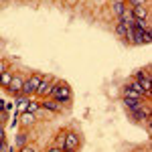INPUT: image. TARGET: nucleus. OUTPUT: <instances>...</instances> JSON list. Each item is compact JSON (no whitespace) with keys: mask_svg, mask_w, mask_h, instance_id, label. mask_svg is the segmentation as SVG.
<instances>
[{"mask_svg":"<svg viewBox=\"0 0 152 152\" xmlns=\"http://www.w3.org/2000/svg\"><path fill=\"white\" fill-rule=\"evenodd\" d=\"M142 95H144V89H142V85L138 81H132L124 89V97H132V99H140Z\"/></svg>","mask_w":152,"mask_h":152,"instance_id":"nucleus-2","label":"nucleus"},{"mask_svg":"<svg viewBox=\"0 0 152 152\" xmlns=\"http://www.w3.org/2000/svg\"><path fill=\"white\" fill-rule=\"evenodd\" d=\"M0 73H4V63H0Z\"/></svg>","mask_w":152,"mask_h":152,"instance_id":"nucleus-20","label":"nucleus"},{"mask_svg":"<svg viewBox=\"0 0 152 152\" xmlns=\"http://www.w3.org/2000/svg\"><path fill=\"white\" fill-rule=\"evenodd\" d=\"M20 152H37V148L35 146H23V150Z\"/></svg>","mask_w":152,"mask_h":152,"instance_id":"nucleus-15","label":"nucleus"},{"mask_svg":"<svg viewBox=\"0 0 152 152\" xmlns=\"http://www.w3.org/2000/svg\"><path fill=\"white\" fill-rule=\"evenodd\" d=\"M41 75H33V77H28V79H24L23 83V94H35L37 87H39V83H41Z\"/></svg>","mask_w":152,"mask_h":152,"instance_id":"nucleus-3","label":"nucleus"},{"mask_svg":"<svg viewBox=\"0 0 152 152\" xmlns=\"http://www.w3.org/2000/svg\"><path fill=\"white\" fill-rule=\"evenodd\" d=\"M130 4H132V8H136V6H144L146 0H130Z\"/></svg>","mask_w":152,"mask_h":152,"instance_id":"nucleus-14","label":"nucleus"},{"mask_svg":"<svg viewBox=\"0 0 152 152\" xmlns=\"http://www.w3.org/2000/svg\"><path fill=\"white\" fill-rule=\"evenodd\" d=\"M77 144H79V138H77V134H67V138L63 140V150H75L77 148Z\"/></svg>","mask_w":152,"mask_h":152,"instance_id":"nucleus-5","label":"nucleus"},{"mask_svg":"<svg viewBox=\"0 0 152 152\" xmlns=\"http://www.w3.org/2000/svg\"><path fill=\"white\" fill-rule=\"evenodd\" d=\"M4 144V132H2V128H0V146Z\"/></svg>","mask_w":152,"mask_h":152,"instance_id":"nucleus-17","label":"nucleus"},{"mask_svg":"<svg viewBox=\"0 0 152 152\" xmlns=\"http://www.w3.org/2000/svg\"><path fill=\"white\" fill-rule=\"evenodd\" d=\"M20 122L23 124H31L33 122V112H23L20 114Z\"/></svg>","mask_w":152,"mask_h":152,"instance_id":"nucleus-10","label":"nucleus"},{"mask_svg":"<svg viewBox=\"0 0 152 152\" xmlns=\"http://www.w3.org/2000/svg\"><path fill=\"white\" fill-rule=\"evenodd\" d=\"M61 150H63V148H59V146H55V148H51L49 152H61Z\"/></svg>","mask_w":152,"mask_h":152,"instance_id":"nucleus-18","label":"nucleus"},{"mask_svg":"<svg viewBox=\"0 0 152 152\" xmlns=\"http://www.w3.org/2000/svg\"><path fill=\"white\" fill-rule=\"evenodd\" d=\"M45 110H51V112H59V110H61V104H59V102H55V99H53V102H45Z\"/></svg>","mask_w":152,"mask_h":152,"instance_id":"nucleus-9","label":"nucleus"},{"mask_svg":"<svg viewBox=\"0 0 152 152\" xmlns=\"http://www.w3.org/2000/svg\"><path fill=\"white\" fill-rule=\"evenodd\" d=\"M124 105L130 107V110H134V107H138L140 105V99H132V97H124Z\"/></svg>","mask_w":152,"mask_h":152,"instance_id":"nucleus-8","label":"nucleus"},{"mask_svg":"<svg viewBox=\"0 0 152 152\" xmlns=\"http://www.w3.org/2000/svg\"><path fill=\"white\" fill-rule=\"evenodd\" d=\"M18 146H24V136H23V134L18 136Z\"/></svg>","mask_w":152,"mask_h":152,"instance_id":"nucleus-16","label":"nucleus"},{"mask_svg":"<svg viewBox=\"0 0 152 152\" xmlns=\"http://www.w3.org/2000/svg\"><path fill=\"white\" fill-rule=\"evenodd\" d=\"M26 110H28V102L23 99V102L18 104V107H16V112H18V114H23V112H26Z\"/></svg>","mask_w":152,"mask_h":152,"instance_id":"nucleus-13","label":"nucleus"},{"mask_svg":"<svg viewBox=\"0 0 152 152\" xmlns=\"http://www.w3.org/2000/svg\"><path fill=\"white\" fill-rule=\"evenodd\" d=\"M124 10H126V4H124V2H114V12H116L118 16H120Z\"/></svg>","mask_w":152,"mask_h":152,"instance_id":"nucleus-12","label":"nucleus"},{"mask_svg":"<svg viewBox=\"0 0 152 152\" xmlns=\"http://www.w3.org/2000/svg\"><path fill=\"white\" fill-rule=\"evenodd\" d=\"M55 83H49L47 79H41V83H39V87H37V91L35 94H45V95H49L51 94V87H53Z\"/></svg>","mask_w":152,"mask_h":152,"instance_id":"nucleus-6","label":"nucleus"},{"mask_svg":"<svg viewBox=\"0 0 152 152\" xmlns=\"http://www.w3.org/2000/svg\"><path fill=\"white\" fill-rule=\"evenodd\" d=\"M0 75H2V73H0Z\"/></svg>","mask_w":152,"mask_h":152,"instance_id":"nucleus-21","label":"nucleus"},{"mask_svg":"<svg viewBox=\"0 0 152 152\" xmlns=\"http://www.w3.org/2000/svg\"><path fill=\"white\" fill-rule=\"evenodd\" d=\"M10 79H12V75H10V73H6V71H4V73L0 75V83H2L4 87H8V83H10Z\"/></svg>","mask_w":152,"mask_h":152,"instance_id":"nucleus-11","label":"nucleus"},{"mask_svg":"<svg viewBox=\"0 0 152 152\" xmlns=\"http://www.w3.org/2000/svg\"><path fill=\"white\" fill-rule=\"evenodd\" d=\"M132 16L134 18H148V10H146V6H136V8H132Z\"/></svg>","mask_w":152,"mask_h":152,"instance_id":"nucleus-7","label":"nucleus"},{"mask_svg":"<svg viewBox=\"0 0 152 152\" xmlns=\"http://www.w3.org/2000/svg\"><path fill=\"white\" fill-rule=\"evenodd\" d=\"M51 97L59 102V104H65V102H69L71 99V89L65 85V83H55L53 87H51Z\"/></svg>","mask_w":152,"mask_h":152,"instance_id":"nucleus-1","label":"nucleus"},{"mask_svg":"<svg viewBox=\"0 0 152 152\" xmlns=\"http://www.w3.org/2000/svg\"><path fill=\"white\" fill-rule=\"evenodd\" d=\"M23 83H24V77H20V75H12L10 83H8V89H10L12 94H20V91H23Z\"/></svg>","mask_w":152,"mask_h":152,"instance_id":"nucleus-4","label":"nucleus"},{"mask_svg":"<svg viewBox=\"0 0 152 152\" xmlns=\"http://www.w3.org/2000/svg\"><path fill=\"white\" fill-rule=\"evenodd\" d=\"M4 107H6V104H4V102L0 99V110H4Z\"/></svg>","mask_w":152,"mask_h":152,"instance_id":"nucleus-19","label":"nucleus"}]
</instances>
